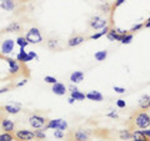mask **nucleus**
Here are the masks:
<instances>
[{
  "instance_id": "nucleus-42",
  "label": "nucleus",
  "mask_w": 150,
  "mask_h": 141,
  "mask_svg": "<svg viewBox=\"0 0 150 141\" xmlns=\"http://www.w3.org/2000/svg\"><path fill=\"white\" fill-rule=\"evenodd\" d=\"M74 101H75V100H74L71 96H70V97H69V100H68V102H69V104H74Z\"/></svg>"
},
{
  "instance_id": "nucleus-33",
  "label": "nucleus",
  "mask_w": 150,
  "mask_h": 141,
  "mask_svg": "<svg viewBox=\"0 0 150 141\" xmlns=\"http://www.w3.org/2000/svg\"><path fill=\"white\" fill-rule=\"evenodd\" d=\"M64 136H65L64 131H62V130H55V133H54V137H56V139H63Z\"/></svg>"
},
{
  "instance_id": "nucleus-3",
  "label": "nucleus",
  "mask_w": 150,
  "mask_h": 141,
  "mask_svg": "<svg viewBox=\"0 0 150 141\" xmlns=\"http://www.w3.org/2000/svg\"><path fill=\"white\" fill-rule=\"evenodd\" d=\"M28 121H29V125L31 128L36 130V129H44V126L48 124L49 119H46L45 116L40 114H31L29 116V119H28Z\"/></svg>"
},
{
  "instance_id": "nucleus-17",
  "label": "nucleus",
  "mask_w": 150,
  "mask_h": 141,
  "mask_svg": "<svg viewBox=\"0 0 150 141\" xmlns=\"http://www.w3.org/2000/svg\"><path fill=\"white\" fill-rule=\"evenodd\" d=\"M84 80V73L83 71H79V70H76V71L71 73V75H70V81H71V84H80L81 81Z\"/></svg>"
},
{
  "instance_id": "nucleus-21",
  "label": "nucleus",
  "mask_w": 150,
  "mask_h": 141,
  "mask_svg": "<svg viewBox=\"0 0 150 141\" xmlns=\"http://www.w3.org/2000/svg\"><path fill=\"white\" fill-rule=\"evenodd\" d=\"M70 96H71L75 101H84L86 99L85 94H83L81 91L79 90H74V91H70Z\"/></svg>"
},
{
  "instance_id": "nucleus-19",
  "label": "nucleus",
  "mask_w": 150,
  "mask_h": 141,
  "mask_svg": "<svg viewBox=\"0 0 150 141\" xmlns=\"http://www.w3.org/2000/svg\"><path fill=\"white\" fill-rule=\"evenodd\" d=\"M139 107L142 110H149L150 109V95H144L139 100Z\"/></svg>"
},
{
  "instance_id": "nucleus-28",
  "label": "nucleus",
  "mask_w": 150,
  "mask_h": 141,
  "mask_svg": "<svg viewBox=\"0 0 150 141\" xmlns=\"http://www.w3.org/2000/svg\"><path fill=\"white\" fill-rule=\"evenodd\" d=\"M99 9L101 10V13H104V14H109L111 11V9H112V5L109 3H103L101 5L99 6Z\"/></svg>"
},
{
  "instance_id": "nucleus-13",
  "label": "nucleus",
  "mask_w": 150,
  "mask_h": 141,
  "mask_svg": "<svg viewBox=\"0 0 150 141\" xmlns=\"http://www.w3.org/2000/svg\"><path fill=\"white\" fill-rule=\"evenodd\" d=\"M51 91H53L55 95H58V96H63L67 94V86L64 85V84L62 82H55L54 85H51Z\"/></svg>"
},
{
  "instance_id": "nucleus-25",
  "label": "nucleus",
  "mask_w": 150,
  "mask_h": 141,
  "mask_svg": "<svg viewBox=\"0 0 150 141\" xmlns=\"http://www.w3.org/2000/svg\"><path fill=\"white\" fill-rule=\"evenodd\" d=\"M119 137L120 140H131V130H120L119 131Z\"/></svg>"
},
{
  "instance_id": "nucleus-32",
  "label": "nucleus",
  "mask_w": 150,
  "mask_h": 141,
  "mask_svg": "<svg viewBox=\"0 0 150 141\" xmlns=\"http://www.w3.org/2000/svg\"><path fill=\"white\" fill-rule=\"evenodd\" d=\"M116 106H118L119 109H124V107L126 106L125 100H123V99H118V100H116Z\"/></svg>"
},
{
  "instance_id": "nucleus-8",
  "label": "nucleus",
  "mask_w": 150,
  "mask_h": 141,
  "mask_svg": "<svg viewBox=\"0 0 150 141\" xmlns=\"http://www.w3.org/2000/svg\"><path fill=\"white\" fill-rule=\"evenodd\" d=\"M89 26H90L93 30L104 29L105 26H108V20H106V19H104V18H101L100 15L91 16V19L89 20Z\"/></svg>"
},
{
  "instance_id": "nucleus-6",
  "label": "nucleus",
  "mask_w": 150,
  "mask_h": 141,
  "mask_svg": "<svg viewBox=\"0 0 150 141\" xmlns=\"http://www.w3.org/2000/svg\"><path fill=\"white\" fill-rule=\"evenodd\" d=\"M62 130V131H65L68 129V123L65 121L64 119H54V120H49L48 124L44 126L43 130Z\"/></svg>"
},
{
  "instance_id": "nucleus-40",
  "label": "nucleus",
  "mask_w": 150,
  "mask_h": 141,
  "mask_svg": "<svg viewBox=\"0 0 150 141\" xmlns=\"http://www.w3.org/2000/svg\"><path fill=\"white\" fill-rule=\"evenodd\" d=\"M28 54H29V56H30V58H31V60H34V59H38V55L34 53V51H29V53H28Z\"/></svg>"
},
{
  "instance_id": "nucleus-36",
  "label": "nucleus",
  "mask_w": 150,
  "mask_h": 141,
  "mask_svg": "<svg viewBox=\"0 0 150 141\" xmlns=\"http://www.w3.org/2000/svg\"><path fill=\"white\" fill-rule=\"evenodd\" d=\"M106 116H108V117H112V119H118V114H116L115 110H112L111 112H108Z\"/></svg>"
},
{
  "instance_id": "nucleus-34",
  "label": "nucleus",
  "mask_w": 150,
  "mask_h": 141,
  "mask_svg": "<svg viewBox=\"0 0 150 141\" xmlns=\"http://www.w3.org/2000/svg\"><path fill=\"white\" fill-rule=\"evenodd\" d=\"M112 90H114L116 94H125L126 92L125 87H120V86H114L112 87Z\"/></svg>"
},
{
  "instance_id": "nucleus-22",
  "label": "nucleus",
  "mask_w": 150,
  "mask_h": 141,
  "mask_svg": "<svg viewBox=\"0 0 150 141\" xmlns=\"http://www.w3.org/2000/svg\"><path fill=\"white\" fill-rule=\"evenodd\" d=\"M0 141H15V136H14L13 133L1 131V133H0Z\"/></svg>"
},
{
  "instance_id": "nucleus-10",
  "label": "nucleus",
  "mask_w": 150,
  "mask_h": 141,
  "mask_svg": "<svg viewBox=\"0 0 150 141\" xmlns=\"http://www.w3.org/2000/svg\"><path fill=\"white\" fill-rule=\"evenodd\" d=\"M6 61L9 64V74L10 75H19L21 71V65L18 60H14V59H10L8 58Z\"/></svg>"
},
{
  "instance_id": "nucleus-4",
  "label": "nucleus",
  "mask_w": 150,
  "mask_h": 141,
  "mask_svg": "<svg viewBox=\"0 0 150 141\" xmlns=\"http://www.w3.org/2000/svg\"><path fill=\"white\" fill-rule=\"evenodd\" d=\"M25 39L29 44H40L43 43V35H41L40 30L38 27H30L25 34Z\"/></svg>"
},
{
  "instance_id": "nucleus-26",
  "label": "nucleus",
  "mask_w": 150,
  "mask_h": 141,
  "mask_svg": "<svg viewBox=\"0 0 150 141\" xmlns=\"http://www.w3.org/2000/svg\"><path fill=\"white\" fill-rule=\"evenodd\" d=\"M15 44L19 46V48H26L28 45H29V43H28V40L25 39V36H19L18 39H16V41H15Z\"/></svg>"
},
{
  "instance_id": "nucleus-23",
  "label": "nucleus",
  "mask_w": 150,
  "mask_h": 141,
  "mask_svg": "<svg viewBox=\"0 0 150 141\" xmlns=\"http://www.w3.org/2000/svg\"><path fill=\"white\" fill-rule=\"evenodd\" d=\"M94 58H95L96 61H104V60L108 58V51L106 50L96 51V53L94 54Z\"/></svg>"
},
{
  "instance_id": "nucleus-9",
  "label": "nucleus",
  "mask_w": 150,
  "mask_h": 141,
  "mask_svg": "<svg viewBox=\"0 0 150 141\" xmlns=\"http://www.w3.org/2000/svg\"><path fill=\"white\" fill-rule=\"evenodd\" d=\"M0 110L3 112H5L6 115H18L23 109L19 104H6L0 107Z\"/></svg>"
},
{
  "instance_id": "nucleus-7",
  "label": "nucleus",
  "mask_w": 150,
  "mask_h": 141,
  "mask_svg": "<svg viewBox=\"0 0 150 141\" xmlns=\"http://www.w3.org/2000/svg\"><path fill=\"white\" fill-rule=\"evenodd\" d=\"M15 141H35V134L31 130H26V129H20L15 131Z\"/></svg>"
},
{
  "instance_id": "nucleus-15",
  "label": "nucleus",
  "mask_w": 150,
  "mask_h": 141,
  "mask_svg": "<svg viewBox=\"0 0 150 141\" xmlns=\"http://www.w3.org/2000/svg\"><path fill=\"white\" fill-rule=\"evenodd\" d=\"M0 8L5 11H13L16 8L15 0H1L0 1Z\"/></svg>"
},
{
  "instance_id": "nucleus-31",
  "label": "nucleus",
  "mask_w": 150,
  "mask_h": 141,
  "mask_svg": "<svg viewBox=\"0 0 150 141\" xmlns=\"http://www.w3.org/2000/svg\"><path fill=\"white\" fill-rule=\"evenodd\" d=\"M143 27H144V24H137V25H133V26L130 27L129 32H133V34H134L135 31H139L140 29H143Z\"/></svg>"
},
{
  "instance_id": "nucleus-11",
  "label": "nucleus",
  "mask_w": 150,
  "mask_h": 141,
  "mask_svg": "<svg viewBox=\"0 0 150 141\" xmlns=\"http://www.w3.org/2000/svg\"><path fill=\"white\" fill-rule=\"evenodd\" d=\"M85 40H86V37L83 36V35H73V36L69 37L68 46H69V48H76V46L83 44Z\"/></svg>"
},
{
  "instance_id": "nucleus-39",
  "label": "nucleus",
  "mask_w": 150,
  "mask_h": 141,
  "mask_svg": "<svg viewBox=\"0 0 150 141\" xmlns=\"http://www.w3.org/2000/svg\"><path fill=\"white\" fill-rule=\"evenodd\" d=\"M10 87H11V85L5 86V87H1V89H0V94H3V92H6V91H9V90H10Z\"/></svg>"
},
{
  "instance_id": "nucleus-24",
  "label": "nucleus",
  "mask_w": 150,
  "mask_h": 141,
  "mask_svg": "<svg viewBox=\"0 0 150 141\" xmlns=\"http://www.w3.org/2000/svg\"><path fill=\"white\" fill-rule=\"evenodd\" d=\"M34 134H35V139L38 141H43V140H46V134H45V130L43 129H36L34 131Z\"/></svg>"
},
{
  "instance_id": "nucleus-1",
  "label": "nucleus",
  "mask_w": 150,
  "mask_h": 141,
  "mask_svg": "<svg viewBox=\"0 0 150 141\" xmlns=\"http://www.w3.org/2000/svg\"><path fill=\"white\" fill-rule=\"evenodd\" d=\"M130 124H131V129L143 130V129L150 128V115H149V112H146L145 110L135 112V114L133 115V117L130 119Z\"/></svg>"
},
{
  "instance_id": "nucleus-14",
  "label": "nucleus",
  "mask_w": 150,
  "mask_h": 141,
  "mask_svg": "<svg viewBox=\"0 0 150 141\" xmlns=\"http://www.w3.org/2000/svg\"><path fill=\"white\" fill-rule=\"evenodd\" d=\"M85 96L88 100H91V101H98V102H100L104 100V96H103V94L99 92V91H96V90H91V91H89L88 94H85Z\"/></svg>"
},
{
  "instance_id": "nucleus-16",
  "label": "nucleus",
  "mask_w": 150,
  "mask_h": 141,
  "mask_svg": "<svg viewBox=\"0 0 150 141\" xmlns=\"http://www.w3.org/2000/svg\"><path fill=\"white\" fill-rule=\"evenodd\" d=\"M23 30V26H21V24L19 21H13V23H10L5 29H4V31L5 32H20Z\"/></svg>"
},
{
  "instance_id": "nucleus-5",
  "label": "nucleus",
  "mask_w": 150,
  "mask_h": 141,
  "mask_svg": "<svg viewBox=\"0 0 150 141\" xmlns=\"http://www.w3.org/2000/svg\"><path fill=\"white\" fill-rule=\"evenodd\" d=\"M70 141H90V133L85 129H78L69 134Z\"/></svg>"
},
{
  "instance_id": "nucleus-30",
  "label": "nucleus",
  "mask_w": 150,
  "mask_h": 141,
  "mask_svg": "<svg viewBox=\"0 0 150 141\" xmlns=\"http://www.w3.org/2000/svg\"><path fill=\"white\" fill-rule=\"evenodd\" d=\"M44 81L46 84H51V85H54L55 82H58V80H56V78H54V76H49V75H46V76L44 78Z\"/></svg>"
},
{
  "instance_id": "nucleus-37",
  "label": "nucleus",
  "mask_w": 150,
  "mask_h": 141,
  "mask_svg": "<svg viewBox=\"0 0 150 141\" xmlns=\"http://www.w3.org/2000/svg\"><path fill=\"white\" fill-rule=\"evenodd\" d=\"M140 131H142V133H143L145 136H146V137L150 139V129H149V128H148V129H143V130H140Z\"/></svg>"
},
{
  "instance_id": "nucleus-29",
  "label": "nucleus",
  "mask_w": 150,
  "mask_h": 141,
  "mask_svg": "<svg viewBox=\"0 0 150 141\" xmlns=\"http://www.w3.org/2000/svg\"><path fill=\"white\" fill-rule=\"evenodd\" d=\"M58 40H55V39H49L48 40V48L50 50H55V49H58Z\"/></svg>"
},
{
  "instance_id": "nucleus-27",
  "label": "nucleus",
  "mask_w": 150,
  "mask_h": 141,
  "mask_svg": "<svg viewBox=\"0 0 150 141\" xmlns=\"http://www.w3.org/2000/svg\"><path fill=\"white\" fill-rule=\"evenodd\" d=\"M133 39H134V35H133V32H128V34H125V35H123V37H121V41L120 43L121 44H130L131 41H133Z\"/></svg>"
},
{
  "instance_id": "nucleus-12",
  "label": "nucleus",
  "mask_w": 150,
  "mask_h": 141,
  "mask_svg": "<svg viewBox=\"0 0 150 141\" xmlns=\"http://www.w3.org/2000/svg\"><path fill=\"white\" fill-rule=\"evenodd\" d=\"M14 45H15V43H14V40L11 39H6V40H4L3 41V44H1V54L4 55H9L13 51L14 49Z\"/></svg>"
},
{
  "instance_id": "nucleus-18",
  "label": "nucleus",
  "mask_w": 150,
  "mask_h": 141,
  "mask_svg": "<svg viewBox=\"0 0 150 141\" xmlns=\"http://www.w3.org/2000/svg\"><path fill=\"white\" fill-rule=\"evenodd\" d=\"M16 60L19 63H24L25 64V63L31 61V58L29 56V54L24 50V48H20V51H19V54L16 55Z\"/></svg>"
},
{
  "instance_id": "nucleus-41",
  "label": "nucleus",
  "mask_w": 150,
  "mask_h": 141,
  "mask_svg": "<svg viewBox=\"0 0 150 141\" xmlns=\"http://www.w3.org/2000/svg\"><path fill=\"white\" fill-rule=\"evenodd\" d=\"M144 26H145V27H150V16L148 18V20H146V21H145V24H144Z\"/></svg>"
},
{
  "instance_id": "nucleus-35",
  "label": "nucleus",
  "mask_w": 150,
  "mask_h": 141,
  "mask_svg": "<svg viewBox=\"0 0 150 141\" xmlns=\"http://www.w3.org/2000/svg\"><path fill=\"white\" fill-rule=\"evenodd\" d=\"M126 1V0H115V3L112 4V9H116V8H119L121 4H124Z\"/></svg>"
},
{
  "instance_id": "nucleus-2",
  "label": "nucleus",
  "mask_w": 150,
  "mask_h": 141,
  "mask_svg": "<svg viewBox=\"0 0 150 141\" xmlns=\"http://www.w3.org/2000/svg\"><path fill=\"white\" fill-rule=\"evenodd\" d=\"M0 130L5 133H15V123L1 110H0Z\"/></svg>"
},
{
  "instance_id": "nucleus-20",
  "label": "nucleus",
  "mask_w": 150,
  "mask_h": 141,
  "mask_svg": "<svg viewBox=\"0 0 150 141\" xmlns=\"http://www.w3.org/2000/svg\"><path fill=\"white\" fill-rule=\"evenodd\" d=\"M106 37H108V39H109L110 41H121V37H123V35L118 34L115 29H110L109 31H108Z\"/></svg>"
},
{
  "instance_id": "nucleus-38",
  "label": "nucleus",
  "mask_w": 150,
  "mask_h": 141,
  "mask_svg": "<svg viewBox=\"0 0 150 141\" xmlns=\"http://www.w3.org/2000/svg\"><path fill=\"white\" fill-rule=\"evenodd\" d=\"M28 82V80L26 79H24V80H21L20 82H16L15 84V87H20V86H23V85H25V84Z\"/></svg>"
}]
</instances>
